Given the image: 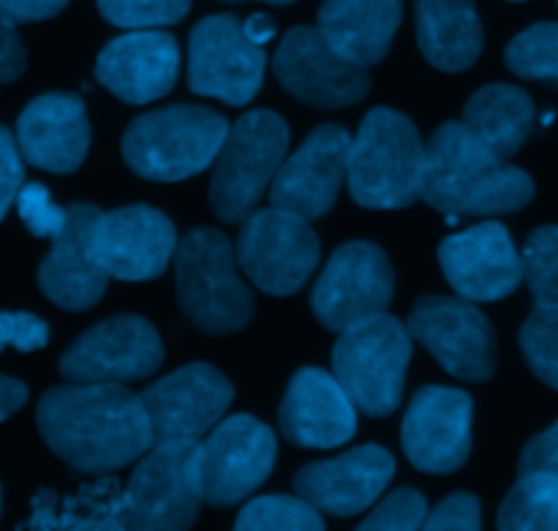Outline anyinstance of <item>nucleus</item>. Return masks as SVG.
Instances as JSON below:
<instances>
[{
    "instance_id": "nucleus-7",
    "label": "nucleus",
    "mask_w": 558,
    "mask_h": 531,
    "mask_svg": "<svg viewBox=\"0 0 558 531\" xmlns=\"http://www.w3.org/2000/svg\"><path fill=\"white\" fill-rule=\"evenodd\" d=\"M289 153V125L270 109H251L229 125L213 158L210 205L223 224H240L259 207Z\"/></svg>"
},
{
    "instance_id": "nucleus-40",
    "label": "nucleus",
    "mask_w": 558,
    "mask_h": 531,
    "mask_svg": "<svg viewBox=\"0 0 558 531\" xmlns=\"http://www.w3.org/2000/svg\"><path fill=\"white\" fill-rule=\"evenodd\" d=\"M518 472H556L558 474V420L548 431L526 442L518 461Z\"/></svg>"
},
{
    "instance_id": "nucleus-2",
    "label": "nucleus",
    "mask_w": 558,
    "mask_h": 531,
    "mask_svg": "<svg viewBox=\"0 0 558 531\" xmlns=\"http://www.w3.org/2000/svg\"><path fill=\"white\" fill-rule=\"evenodd\" d=\"M420 200L445 216H507L534 200V180L450 120L425 142Z\"/></svg>"
},
{
    "instance_id": "nucleus-29",
    "label": "nucleus",
    "mask_w": 558,
    "mask_h": 531,
    "mask_svg": "<svg viewBox=\"0 0 558 531\" xmlns=\"http://www.w3.org/2000/svg\"><path fill=\"white\" fill-rule=\"evenodd\" d=\"M496 523L505 531H558V474L523 472L501 502Z\"/></svg>"
},
{
    "instance_id": "nucleus-28",
    "label": "nucleus",
    "mask_w": 558,
    "mask_h": 531,
    "mask_svg": "<svg viewBox=\"0 0 558 531\" xmlns=\"http://www.w3.org/2000/svg\"><path fill=\"white\" fill-rule=\"evenodd\" d=\"M463 125L510 161L534 129V101L523 87L494 82L474 93L463 107Z\"/></svg>"
},
{
    "instance_id": "nucleus-4",
    "label": "nucleus",
    "mask_w": 558,
    "mask_h": 531,
    "mask_svg": "<svg viewBox=\"0 0 558 531\" xmlns=\"http://www.w3.org/2000/svg\"><path fill=\"white\" fill-rule=\"evenodd\" d=\"M174 283L185 319L207 336H229L254 319V294L238 273L232 240L213 227H196L178 240Z\"/></svg>"
},
{
    "instance_id": "nucleus-45",
    "label": "nucleus",
    "mask_w": 558,
    "mask_h": 531,
    "mask_svg": "<svg viewBox=\"0 0 558 531\" xmlns=\"http://www.w3.org/2000/svg\"><path fill=\"white\" fill-rule=\"evenodd\" d=\"M227 3H238V0H227ZM262 3H272V5H287V3H294V0H262Z\"/></svg>"
},
{
    "instance_id": "nucleus-46",
    "label": "nucleus",
    "mask_w": 558,
    "mask_h": 531,
    "mask_svg": "<svg viewBox=\"0 0 558 531\" xmlns=\"http://www.w3.org/2000/svg\"><path fill=\"white\" fill-rule=\"evenodd\" d=\"M0 505H3V491H0Z\"/></svg>"
},
{
    "instance_id": "nucleus-21",
    "label": "nucleus",
    "mask_w": 558,
    "mask_h": 531,
    "mask_svg": "<svg viewBox=\"0 0 558 531\" xmlns=\"http://www.w3.org/2000/svg\"><path fill=\"white\" fill-rule=\"evenodd\" d=\"M396 474V458L379 445H363L294 474V494L325 516L352 518L368 510Z\"/></svg>"
},
{
    "instance_id": "nucleus-16",
    "label": "nucleus",
    "mask_w": 558,
    "mask_h": 531,
    "mask_svg": "<svg viewBox=\"0 0 558 531\" xmlns=\"http://www.w3.org/2000/svg\"><path fill=\"white\" fill-rule=\"evenodd\" d=\"M474 403L466 390L428 385L414 393L403 418L401 445L414 469L452 474L472 456Z\"/></svg>"
},
{
    "instance_id": "nucleus-3",
    "label": "nucleus",
    "mask_w": 558,
    "mask_h": 531,
    "mask_svg": "<svg viewBox=\"0 0 558 531\" xmlns=\"http://www.w3.org/2000/svg\"><path fill=\"white\" fill-rule=\"evenodd\" d=\"M425 142L403 112L374 107L352 136L347 185L368 210H401L423 194Z\"/></svg>"
},
{
    "instance_id": "nucleus-36",
    "label": "nucleus",
    "mask_w": 558,
    "mask_h": 531,
    "mask_svg": "<svg viewBox=\"0 0 558 531\" xmlns=\"http://www.w3.org/2000/svg\"><path fill=\"white\" fill-rule=\"evenodd\" d=\"M16 213H20L22 224L27 227V232L33 238L52 240L54 234L63 229L65 224V210L54 205L52 194L47 191V185L41 183H27L22 185L20 194H16Z\"/></svg>"
},
{
    "instance_id": "nucleus-22",
    "label": "nucleus",
    "mask_w": 558,
    "mask_h": 531,
    "mask_svg": "<svg viewBox=\"0 0 558 531\" xmlns=\"http://www.w3.org/2000/svg\"><path fill=\"white\" fill-rule=\"evenodd\" d=\"M278 425L289 445L332 450L357 434V409L336 376L322 369H300L278 409Z\"/></svg>"
},
{
    "instance_id": "nucleus-35",
    "label": "nucleus",
    "mask_w": 558,
    "mask_h": 531,
    "mask_svg": "<svg viewBox=\"0 0 558 531\" xmlns=\"http://www.w3.org/2000/svg\"><path fill=\"white\" fill-rule=\"evenodd\" d=\"M425 518H428V502H425V496L414 488H398L371 510V516L360 523V529L414 531L423 529Z\"/></svg>"
},
{
    "instance_id": "nucleus-43",
    "label": "nucleus",
    "mask_w": 558,
    "mask_h": 531,
    "mask_svg": "<svg viewBox=\"0 0 558 531\" xmlns=\"http://www.w3.org/2000/svg\"><path fill=\"white\" fill-rule=\"evenodd\" d=\"M27 401V387L14 376L0 374V423L20 412Z\"/></svg>"
},
{
    "instance_id": "nucleus-38",
    "label": "nucleus",
    "mask_w": 558,
    "mask_h": 531,
    "mask_svg": "<svg viewBox=\"0 0 558 531\" xmlns=\"http://www.w3.org/2000/svg\"><path fill=\"white\" fill-rule=\"evenodd\" d=\"M483 510H480V499L474 494H452L445 502L434 507L425 518L423 529L430 531H477L483 527Z\"/></svg>"
},
{
    "instance_id": "nucleus-33",
    "label": "nucleus",
    "mask_w": 558,
    "mask_h": 531,
    "mask_svg": "<svg viewBox=\"0 0 558 531\" xmlns=\"http://www.w3.org/2000/svg\"><path fill=\"white\" fill-rule=\"evenodd\" d=\"M523 281L534 303H558V227L534 229L523 243Z\"/></svg>"
},
{
    "instance_id": "nucleus-15",
    "label": "nucleus",
    "mask_w": 558,
    "mask_h": 531,
    "mask_svg": "<svg viewBox=\"0 0 558 531\" xmlns=\"http://www.w3.org/2000/svg\"><path fill=\"white\" fill-rule=\"evenodd\" d=\"M163 363L156 327L136 314L109 316L82 333L60 358L65 382H142Z\"/></svg>"
},
{
    "instance_id": "nucleus-8",
    "label": "nucleus",
    "mask_w": 558,
    "mask_h": 531,
    "mask_svg": "<svg viewBox=\"0 0 558 531\" xmlns=\"http://www.w3.org/2000/svg\"><path fill=\"white\" fill-rule=\"evenodd\" d=\"M199 439L153 442L125 488L129 529H189L202 507Z\"/></svg>"
},
{
    "instance_id": "nucleus-17",
    "label": "nucleus",
    "mask_w": 558,
    "mask_h": 531,
    "mask_svg": "<svg viewBox=\"0 0 558 531\" xmlns=\"http://www.w3.org/2000/svg\"><path fill=\"white\" fill-rule=\"evenodd\" d=\"M93 254L109 278L153 281L163 276L178 249V229L150 205H129L98 213L93 224Z\"/></svg>"
},
{
    "instance_id": "nucleus-20",
    "label": "nucleus",
    "mask_w": 558,
    "mask_h": 531,
    "mask_svg": "<svg viewBox=\"0 0 558 531\" xmlns=\"http://www.w3.org/2000/svg\"><path fill=\"white\" fill-rule=\"evenodd\" d=\"M439 265L447 283L472 303H496L510 298L523 281L521 254L507 227L496 221L450 234L439 245Z\"/></svg>"
},
{
    "instance_id": "nucleus-14",
    "label": "nucleus",
    "mask_w": 558,
    "mask_h": 531,
    "mask_svg": "<svg viewBox=\"0 0 558 531\" xmlns=\"http://www.w3.org/2000/svg\"><path fill=\"white\" fill-rule=\"evenodd\" d=\"M272 71L289 96L316 109L352 107L371 90L368 69L336 52L319 27H292L272 55Z\"/></svg>"
},
{
    "instance_id": "nucleus-19",
    "label": "nucleus",
    "mask_w": 558,
    "mask_h": 531,
    "mask_svg": "<svg viewBox=\"0 0 558 531\" xmlns=\"http://www.w3.org/2000/svg\"><path fill=\"white\" fill-rule=\"evenodd\" d=\"M153 429V442L205 439L227 414L234 385L207 363H191L145 387L140 396Z\"/></svg>"
},
{
    "instance_id": "nucleus-37",
    "label": "nucleus",
    "mask_w": 558,
    "mask_h": 531,
    "mask_svg": "<svg viewBox=\"0 0 558 531\" xmlns=\"http://www.w3.org/2000/svg\"><path fill=\"white\" fill-rule=\"evenodd\" d=\"M49 343V325L27 311H0V352H36Z\"/></svg>"
},
{
    "instance_id": "nucleus-1",
    "label": "nucleus",
    "mask_w": 558,
    "mask_h": 531,
    "mask_svg": "<svg viewBox=\"0 0 558 531\" xmlns=\"http://www.w3.org/2000/svg\"><path fill=\"white\" fill-rule=\"evenodd\" d=\"M36 425L49 450L85 474L118 472L153 445L140 396L120 382H69L41 396Z\"/></svg>"
},
{
    "instance_id": "nucleus-12",
    "label": "nucleus",
    "mask_w": 558,
    "mask_h": 531,
    "mask_svg": "<svg viewBox=\"0 0 558 531\" xmlns=\"http://www.w3.org/2000/svg\"><path fill=\"white\" fill-rule=\"evenodd\" d=\"M276 458L278 439L270 425L251 414L218 420L202 442V499L213 507L248 499L270 478Z\"/></svg>"
},
{
    "instance_id": "nucleus-5",
    "label": "nucleus",
    "mask_w": 558,
    "mask_h": 531,
    "mask_svg": "<svg viewBox=\"0 0 558 531\" xmlns=\"http://www.w3.org/2000/svg\"><path fill=\"white\" fill-rule=\"evenodd\" d=\"M227 131L229 120L199 104L153 109L125 129L123 158L140 178L180 183L210 167Z\"/></svg>"
},
{
    "instance_id": "nucleus-27",
    "label": "nucleus",
    "mask_w": 558,
    "mask_h": 531,
    "mask_svg": "<svg viewBox=\"0 0 558 531\" xmlns=\"http://www.w3.org/2000/svg\"><path fill=\"white\" fill-rule=\"evenodd\" d=\"M417 44L439 71H466L483 55V22L474 0H414Z\"/></svg>"
},
{
    "instance_id": "nucleus-6",
    "label": "nucleus",
    "mask_w": 558,
    "mask_h": 531,
    "mask_svg": "<svg viewBox=\"0 0 558 531\" xmlns=\"http://www.w3.org/2000/svg\"><path fill=\"white\" fill-rule=\"evenodd\" d=\"M412 360V336L392 314L354 322L332 347V376L354 409L368 418H387L401 407L403 382Z\"/></svg>"
},
{
    "instance_id": "nucleus-24",
    "label": "nucleus",
    "mask_w": 558,
    "mask_h": 531,
    "mask_svg": "<svg viewBox=\"0 0 558 531\" xmlns=\"http://www.w3.org/2000/svg\"><path fill=\"white\" fill-rule=\"evenodd\" d=\"M180 49L163 31H131L98 52L96 80L125 104H147L167 96L178 82Z\"/></svg>"
},
{
    "instance_id": "nucleus-18",
    "label": "nucleus",
    "mask_w": 558,
    "mask_h": 531,
    "mask_svg": "<svg viewBox=\"0 0 558 531\" xmlns=\"http://www.w3.org/2000/svg\"><path fill=\"white\" fill-rule=\"evenodd\" d=\"M349 145L352 134L343 125H316L303 145L278 167L270 183L272 207L294 213L305 221L327 216L347 180Z\"/></svg>"
},
{
    "instance_id": "nucleus-32",
    "label": "nucleus",
    "mask_w": 558,
    "mask_h": 531,
    "mask_svg": "<svg viewBox=\"0 0 558 531\" xmlns=\"http://www.w3.org/2000/svg\"><path fill=\"white\" fill-rule=\"evenodd\" d=\"M521 349L537 379L558 390V303H534L521 327Z\"/></svg>"
},
{
    "instance_id": "nucleus-34",
    "label": "nucleus",
    "mask_w": 558,
    "mask_h": 531,
    "mask_svg": "<svg viewBox=\"0 0 558 531\" xmlns=\"http://www.w3.org/2000/svg\"><path fill=\"white\" fill-rule=\"evenodd\" d=\"M104 20L123 31L178 25L185 20L194 0H96Z\"/></svg>"
},
{
    "instance_id": "nucleus-48",
    "label": "nucleus",
    "mask_w": 558,
    "mask_h": 531,
    "mask_svg": "<svg viewBox=\"0 0 558 531\" xmlns=\"http://www.w3.org/2000/svg\"><path fill=\"white\" fill-rule=\"evenodd\" d=\"M556 3H558V0H556Z\"/></svg>"
},
{
    "instance_id": "nucleus-9",
    "label": "nucleus",
    "mask_w": 558,
    "mask_h": 531,
    "mask_svg": "<svg viewBox=\"0 0 558 531\" xmlns=\"http://www.w3.org/2000/svg\"><path fill=\"white\" fill-rule=\"evenodd\" d=\"M243 229L234 243L238 267L272 298L300 292L319 265L322 245L314 227L294 213L256 207L243 218Z\"/></svg>"
},
{
    "instance_id": "nucleus-44",
    "label": "nucleus",
    "mask_w": 558,
    "mask_h": 531,
    "mask_svg": "<svg viewBox=\"0 0 558 531\" xmlns=\"http://www.w3.org/2000/svg\"><path fill=\"white\" fill-rule=\"evenodd\" d=\"M243 33L248 41L256 44V47H267V44L276 38V22L267 14H251L248 20L243 22Z\"/></svg>"
},
{
    "instance_id": "nucleus-41",
    "label": "nucleus",
    "mask_w": 558,
    "mask_h": 531,
    "mask_svg": "<svg viewBox=\"0 0 558 531\" xmlns=\"http://www.w3.org/2000/svg\"><path fill=\"white\" fill-rule=\"evenodd\" d=\"M27 69V49L22 44L16 25L0 20V85H11Z\"/></svg>"
},
{
    "instance_id": "nucleus-39",
    "label": "nucleus",
    "mask_w": 558,
    "mask_h": 531,
    "mask_svg": "<svg viewBox=\"0 0 558 531\" xmlns=\"http://www.w3.org/2000/svg\"><path fill=\"white\" fill-rule=\"evenodd\" d=\"M22 185H25V158L16 145L14 131L0 123V221L11 210Z\"/></svg>"
},
{
    "instance_id": "nucleus-26",
    "label": "nucleus",
    "mask_w": 558,
    "mask_h": 531,
    "mask_svg": "<svg viewBox=\"0 0 558 531\" xmlns=\"http://www.w3.org/2000/svg\"><path fill=\"white\" fill-rule=\"evenodd\" d=\"M401 20V0H325L319 5L322 36L363 69L387 58Z\"/></svg>"
},
{
    "instance_id": "nucleus-11",
    "label": "nucleus",
    "mask_w": 558,
    "mask_h": 531,
    "mask_svg": "<svg viewBox=\"0 0 558 531\" xmlns=\"http://www.w3.org/2000/svg\"><path fill=\"white\" fill-rule=\"evenodd\" d=\"M407 330L436 363L463 382H488L496 374V333L488 316L466 298L425 294L414 303Z\"/></svg>"
},
{
    "instance_id": "nucleus-30",
    "label": "nucleus",
    "mask_w": 558,
    "mask_h": 531,
    "mask_svg": "<svg viewBox=\"0 0 558 531\" xmlns=\"http://www.w3.org/2000/svg\"><path fill=\"white\" fill-rule=\"evenodd\" d=\"M505 63L521 80L558 90V22H537L518 33L505 49Z\"/></svg>"
},
{
    "instance_id": "nucleus-31",
    "label": "nucleus",
    "mask_w": 558,
    "mask_h": 531,
    "mask_svg": "<svg viewBox=\"0 0 558 531\" xmlns=\"http://www.w3.org/2000/svg\"><path fill=\"white\" fill-rule=\"evenodd\" d=\"M240 531H319L325 529L322 512L303 496H259L243 507L234 523Z\"/></svg>"
},
{
    "instance_id": "nucleus-42",
    "label": "nucleus",
    "mask_w": 558,
    "mask_h": 531,
    "mask_svg": "<svg viewBox=\"0 0 558 531\" xmlns=\"http://www.w3.org/2000/svg\"><path fill=\"white\" fill-rule=\"evenodd\" d=\"M69 5V0H0V20L11 25H25V22H41L60 14Z\"/></svg>"
},
{
    "instance_id": "nucleus-13",
    "label": "nucleus",
    "mask_w": 558,
    "mask_h": 531,
    "mask_svg": "<svg viewBox=\"0 0 558 531\" xmlns=\"http://www.w3.org/2000/svg\"><path fill=\"white\" fill-rule=\"evenodd\" d=\"M396 292V276L385 251L368 240H352L336 249L311 292V309L322 327L347 330L354 322L387 311Z\"/></svg>"
},
{
    "instance_id": "nucleus-47",
    "label": "nucleus",
    "mask_w": 558,
    "mask_h": 531,
    "mask_svg": "<svg viewBox=\"0 0 558 531\" xmlns=\"http://www.w3.org/2000/svg\"><path fill=\"white\" fill-rule=\"evenodd\" d=\"M512 3H523V0H512Z\"/></svg>"
},
{
    "instance_id": "nucleus-25",
    "label": "nucleus",
    "mask_w": 558,
    "mask_h": 531,
    "mask_svg": "<svg viewBox=\"0 0 558 531\" xmlns=\"http://www.w3.org/2000/svg\"><path fill=\"white\" fill-rule=\"evenodd\" d=\"M14 136L31 167L54 174L76 172L90 147L85 101L74 93H44L22 109Z\"/></svg>"
},
{
    "instance_id": "nucleus-23",
    "label": "nucleus",
    "mask_w": 558,
    "mask_h": 531,
    "mask_svg": "<svg viewBox=\"0 0 558 531\" xmlns=\"http://www.w3.org/2000/svg\"><path fill=\"white\" fill-rule=\"evenodd\" d=\"M98 207L87 202L65 207V224L38 265V289L65 311H87L104 298L109 276L93 254V224Z\"/></svg>"
},
{
    "instance_id": "nucleus-10",
    "label": "nucleus",
    "mask_w": 558,
    "mask_h": 531,
    "mask_svg": "<svg viewBox=\"0 0 558 531\" xmlns=\"http://www.w3.org/2000/svg\"><path fill=\"white\" fill-rule=\"evenodd\" d=\"M267 52L243 33L234 14H213L196 22L189 41V87L191 93L229 107L254 101L265 80Z\"/></svg>"
}]
</instances>
